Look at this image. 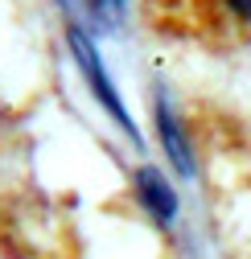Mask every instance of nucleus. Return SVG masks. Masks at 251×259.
I'll return each instance as SVG.
<instances>
[{"label":"nucleus","mask_w":251,"mask_h":259,"mask_svg":"<svg viewBox=\"0 0 251 259\" xmlns=\"http://www.w3.org/2000/svg\"><path fill=\"white\" fill-rule=\"evenodd\" d=\"M66 50H70L74 66H78V74H82V82H87V91H91V99L107 111V119H111L132 144H144V136H140V127H136L128 103H123L115 78H111L107 66H103V54H99V46H95V33H87L82 25L66 21Z\"/></svg>","instance_id":"f257e3e1"},{"label":"nucleus","mask_w":251,"mask_h":259,"mask_svg":"<svg viewBox=\"0 0 251 259\" xmlns=\"http://www.w3.org/2000/svg\"><path fill=\"white\" fill-rule=\"evenodd\" d=\"M132 202L140 206V214L156 231H173L181 218V193H177L173 177L161 165H152V160L136 165V173H132Z\"/></svg>","instance_id":"f03ea898"},{"label":"nucleus","mask_w":251,"mask_h":259,"mask_svg":"<svg viewBox=\"0 0 251 259\" xmlns=\"http://www.w3.org/2000/svg\"><path fill=\"white\" fill-rule=\"evenodd\" d=\"M223 5H227L239 21H247V25H251V0H223Z\"/></svg>","instance_id":"39448f33"},{"label":"nucleus","mask_w":251,"mask_h":259,"mask_svg":"<svg viewBox=\"0 0 251 259\" xmlns=\"http://www.w3.org/2000/svg\"><path fill=\"white\" fill-rule=\"evenodd\" d=\"M152 127H156V144H161L165 160L173 165V173L194 177L198 160H194V144H190V127H185V119L177 115V107L165 95H156V103H152Z\"/></svg>","instance_id":"7ed1b4c3"},{"label":"nucleus","mask_w":251,"mask_h":259,"mask_svg":"<svg viewBox=\"0 0 251 259\" xmlns=\"http://www.w3.org/2000/svg\"><path fill=\"white\" fill-rule=\"evenodd\" d=\"M62 9L66 13H82L87 17V33H115L123 25V9H128V0H62ZM78 25V21H74Z\"/></svg>","instance_id":"20e7f679"}]
</instances>
